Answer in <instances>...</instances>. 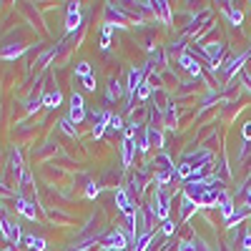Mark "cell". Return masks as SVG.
<instances>
[{
    "mask_svg": "<svg viewBox=\"0 0 251 251\" xmlns=\"http://www.w3.org/2000/svg\"><path fill=\"white\" fill-rule=\"evenodd\" d=\"M224 10H226L228 18H231V23H234V25H241V20H244L241 10H236V8H231V5H224Z\"/></svg>",
    "mask_w": 251,
    "mask_h": 251,
    "instance_id": "2e32d148",
    "label": "cell"
},
{
    "mask_svg": "<svg viewBox=\"0 0 251 251\" xmlns=\"http://www.w3.org/2000/svg\"><path fill=\"white\" fill-rule=\"evenodd\" d=\"M108 128H113V131H121V128H123V118H121L118 113H111V118H108Z\"/></svg>",
    "mask_w": 251,
    "mask_h": 251,
    "instance_id": "ffe728a7",
    "label": "cell"
},
{
    "mask_svg": "<svg viewBox=\"0 0 251 251\" xmlns=\"http://www.w3.org/2000/svg\"><path fill=\"white\" fill-rule=\"evenodd\" d=\"M0 231H3V236L10 241V244H15L18 246V241H20V228L15 226V224H10V221H0Z\"/></svg>",
    "mask_w": 251,
    "mask_h": 251,
    "instance_id": "5b68a950",
    "label": "cell"
},
{
    "mask_svg": "<svg viewBox=\"0 0 251 251\" xmlns=\"http://www.w3.org/2000/svg\"><path fill=\"white\" fill-rule=\"evenodd\" d=\"M221 214H224V219L226 221H231L234 219V201H231V196H228V194H224V199H221Z\"/></svg>",
    "mask_w": 251,
    "mask_h": 251,
    "instance_id": "9c48e42d",
    "label": "cell"
},
{
    "mask_svg": "<svg viewBox=\"0 0 251 251\" xmlns=\"http://www.w3.org/2000/svg\"><path fill=\"white\" fill-rule=\"evenodd\" d=\"M60 100H63V96H60V91H55V93L43 96V106H46V108H58Z\"/></svg>",
    "mask_w": 251,
    "mask_h": 251,
    "instance_id": "7c38bea8",
    "label": "cell"
},
{
    "mask_svg": "<svg viewBox=\"0 0 251 251\" xmlns=\"http://www.w3.org/2000/svg\"><path fill=\"white\" fill-rule=\"evenodd\" d=\"M75 126L86 118V106H83V98H80V93H73V98H71V116H68Z\"/></svg>",
    "mask_w": 251,
    "mask_h": 251,
    "instance_id": "3957f363",
    "label": "cell"
},
{
    "mask_svg": "<svg viewBox=\"0 0 251 251\" xmlns=\"http://www.w3.org/2000/svg\"><path fill=\"white\" fill-rule=\"evenodd\" d=\"M18 211L23 214V216H28V219H35V208L28 201H23V199H18Z\"/></svg>",
    "mask_w": 251,
    "mask_h": 251,
    "instance_id": "5bb4252c",
    "label": "cell"
},
{
    "mask_svg": "<svg viewBox=\"0 0 251 251\" xmlns=\"http://www.w3.org/2000/svg\"><path fill=\"white\" fill-rule=\"evenodd\" d=\"M169 203H171V196L163 191V186H156V194H153V214H156L161 221H169Z\"/></svg>",
    "mask_w": 251,
    "mask_h": 251,
    "instance_id": "6da1fadb",
    "label": "cell"
},
{
    "mask_svg": "<svg viewBox=\"0 0 251 251\" xmlns=\"http://www.w3.org/2000/svg\"><path fill=\"white\" fill-rule=\"evenodd\" d=\"M25 244L30 246V251H46V241L40 236H25Z\"/></svg>",
    "mask_w": 251,
    "mask_h": 251,
    "instance_id": "4fadbf2b",
    "label": "cell"
},
{
    "mask_svg": "<svg viewBox=\"0 0 251 251\" xmlns=\"http://www.w3.org/2000/svg\"><path fill=\"white\" fill-rule=\"evenodd\" d=\"M246 211H251V191L246 194Z\"/></svg>",
    "mask_w": 251,
    "mask_h": 251,
    "instance_id": "f546056e",
    "label": "cell"
},
{
    "mask_svg": "<svg viewBox=\"0 0 251 251\" xmlns=\"http://www.w3.org/2000/svg\"><path fill=\"white\" fill-rule=\"evenodd\" d=\"M241 244H244V251H251V234H246Z\"/></svg>",
    "mask_w": 251,
    "mask_h": 251,
    "instance_id": "83f0119b",
    "label": "cell"
},
{
    "mask_svg": "<svg viewBox=\"0 0 251 251\" xmlns=\"http://www.w3.org/2000/svg\"><path fill=\"white\" fill-rule=\"evenodd\" d=\"M178 63H181V66H183L188 73H194V75H199V73H201V63H199L196 58H191L188 53H183V55L178 58Z\"/></svg>",
    "mask_w": 251,
    "mask_h": 251,
    "instance_id": "52a82bcc",
    "label": "cell"
},
{
    "mask_svg": "<svg viewBox=\"0 0 251 251\" xmlns=\"http://www.w3.org/2000/svg\"><path fill=\"white\" fill-rule=\"evenodd\" d=\"M100 244H103V249H108V251H126V246H128V239H126L118 228H116V231H111Z\"/></svg>",
    "mask_w": 251,
    "mask_h": 251,
    "instance_id": "7a4b0ae2",
    "label": "cell"
},
{
    "mask_svg": "<svg viewBox=\"0 0 251 251\" xmlns=\"http://www.w3.org/2000/svg\"><path fill=\"white\" fill-rule=\"evenodd\" d=\"M183 206H181V211H183V216H188V214H191L194 211V208H199L196 206V201H191V199H188V196H183V201H181Z\"/></svg>",
    "mask_w": 251,
    "mask_h": 251,
    "instance_id": "d6986e66",
    "label": "cell"
},
{
    "mask_svg": "<svg viewBox=\"0 0 251 251\" xmlns=\"http://www.w3.org/2000/svg\"><path fill=\"white\" fill-rule=\"evenodd\" d=\"M83 83H86V91H96V78L93 75H86V78H83Z\"/></svg>",
    "mask_w": 251,
    "mask_h": 251,
    "instance_id": "d4e9b609",
    "label": "cell"
},
{
    "mask_svg": "<svg viewBox=\"0 0 251 251\" xmlns=\"http://www.w3.org/2000/svg\"><path fill=\"white\" fill-rule=\"evenodd\" d=\"M75 73H78L80 78H86V75H91V66H88V63H78V66H75Z\"/></svg>",
    "mask_w": 251,
    "mask_h": 251,
    "instance_id": "cb8c5ba5",
    "label": "cell"
},
{
    "mask_svg": "<svg viewBox=\"0 0 251 251\" xmlns=\"http://www.w3.org/2000/svg\"><path fill=\"white\" fill-rule=\"evenodd\" d=\"M80 28V10H78V3H71L68 5V18H66V30L73 33Z\"/></svg>",
    "mask_w": 251,
    "mask_h": 251,
    "instance_id": "277c9868",
    "label": "cell"
},
{
    "mask_svg": "<svg viewBox=\"0 0 251 251\" xmlns=\"http://www.w3.org/2000/svg\"><path fill=\"white\" fill-rule=\"evenodd\" d=\"M153 13L163 20V23H171V10H169V3H163V0L153 3Z\"/></svg>",
    "mask_w": 251,
    "mask_h": 251,
    "instance_id": "30bf717a",
    "label": "cell"
},
{
    "mask_svg": "<svg viewBox=\"0 0 251 251\" xmlns=\"http://www.w3.org/2000/svg\"><path fill=\"white\" fill-rule=\"evenodd\" d=\"M25 48L23 46H18V48H8V50H3V53H0V58H18L20 53H23Z\"/></svg>",
    "mask_w": 251,
    "mask_h": 251,
    "instance_id": "603a6c76",
    "label": "cell"
},
{
    "mask_svg": "<svg viewBox=\"0 0 251 251\" xmlns=\"http://www.w3.org/2000/svg\"><path fill=\"white\" fill-rule=\"evenodd\" d=\"M149 96H151V83H149V80H143V86L138 88V96H136V98H138V100H146Z\"/></svg>",
    "mask_w": 251,
    "mask_h": 251,
    "instance_id": "44dd1931",
    "label": "cell"
},
{
    "mask_svg": "<svg viewBox=\"0 0 251 251\" xmlns=\"http://www.w3.org/2000/svg\"><path fill=\"white\" fill-rule=\"evenodd\" d=\"M121 151H123V166H131V161H133V151H136V141H133V138H123Z\"/></svg>",
    "mask_w": 251,
    "mask_h": 251,
    "instance_id": "8992f818",
    "label": "cell"
},
{
    "mask_svg": "<svg viewBox=\"0 0 251 251\" xmlns=\"http://www.w3.org/2000/svg\"><path fill=\"white\" fill-rule=\"evenodd\" d=\"M60 128H63V133L75 136V123H73L71 118H63V121H60Z\"/></svg>",
    "mask_w": 251,
    "mask_h": 251,
    "instance_id": "ac0fdd59",
    "label": "cell"
},
{
    "mask_svg": "<svg viewBox=\"0 0 251 251\" xmlns=\"http://www.w3.org/2000/svg\"><path fill=\"white\" fill-rule=\"evenodd\" d=\"M121 91H123V88H121V83H118V80H111V88H108V100L118 98V96H121Z\"/></svg>",
    "mask_w": 251,
    "mask_h": 251,
    "instance_id": "7402d4cb",
    "label": "cell"
},
{
    "mask_svg": "<svg viewBox=\"0 0 251 251\" xmlns=\"http://www.w3.org/2000/svg\"><path fill=\"white\" fill-rule=\"evenodd\" d=\"M116 203H118V208H121L126 216L131 214V201H128V194H126L123 188H118V191H116Z\"/></svg>",
    "mask_w": 251,
    "mask_h": 251,
    "instance_id": "ba28073f",
    "label": "cell"
},
{
    "mask_svg": "<svg viewBox=\"0 0 251 251\" xmlns=\"http://www.w3.org/2000/svg\"><path fill=\"white\" fill-rule=\"evenodd\" d=\"M111 30H113L111 23L103 25V38H100V48H103V50H108V48H111Z\"/></svg>",
    "mask_w": 251,
    "mask_h": 251,
    "instance_id": "9a60e30c",
    "label": "cell"
},
{
    "mask_svg": "<svg viewBox=\"0 0 251 251\" xmlns=\"http://www.w3.org/2000/svg\"><path fill=\"white\" fill-rule=\"evenodd\" d=\"M246 58H249V53H241L239 58H231V60H228V63H226V68H224V71H226V75H234V73L241 68V63H244Z\"/></svg>",
    "mask_w": 251,
    "mask_h": 251,
    "instance_id": "8fae6325",
    "label": "cell"
},
{
    "mask_svg": "<svg viewBox=\"0 0 251 251\" xmlns=\"http://www.w3.org/2000/svg\"><path fill=\"white\" fill-rule=\"evenodd\" d=\"M244 138H251V121L244 123Z\"/></svg>",
    "mask_w": 251,
    "mask_h": 251,
    "instance_id": "f1b7e54d",
    "label": "cell"
},
{
    "mask_svg": "<svg viewBox=\"0 0 251 251\" xmlns=\"http://www.w3.org/2000/svg\"><path fill=\"white\" fill-rule=\"evenodd\" d=\"M161 226H163V234H169V236H171V234L176 231V226H174V221H163Z\"/></svg>",
    "mask_w": 251,
    "mask_h": 251,
    "instance_id": "484cf974",
    "label": "cell"
},
{
    "mask_svg": "<svg viewBox=\"0 0 251 251\" xmlns=\"http://www.w3.org/2000/svg\"><path fill=\"white\" fill-rule=\"evenodd\" d=\"M86 194H88V199H93V196L98 194V186H96V183H88V191H86Z\"/></svg>",
    "mask_w": 251,
    "mask_h": 251,
    "instance_id": "4316f807",
    "label": "cell"
},
{
    "mask_svg": "<svg viewBox=\"0 0 251 251\" xmlns=\"http://www.w3.org/2000/svg\"><path fill=\"white\" fill-rule=\"evenodd\" d=\"M146 133H149V143H151V146H156V149L163 143V136H161L156 128H146Z\"/></svg>",
    "mask_w": 251,
    "mask_h": 251,
    "instance_id": "e0dca14e",
    "label": "cell"
}]
</instances>
